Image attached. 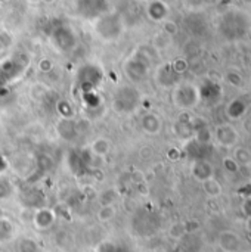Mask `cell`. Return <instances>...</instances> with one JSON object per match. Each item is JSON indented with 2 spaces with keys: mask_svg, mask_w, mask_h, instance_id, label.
Instances as JSON below:
<instances>
[{
  "mask_svg": "<svg viewBox=\"0 0 251 252\" xmlns=\"http://www.w3.org/2000/svg\"><path fill=\"white\" fill-rule=\"evenodd\" d=\"M114 216H115V208H114L112 205H104V207L99 210V213H98V219H99V221H102V223L112 220Z\"/></svg>",
  "mask_w": 251,
  "mask_h": 252,
  "instance_id": "obj_1",
  "label": "cell"
},
{
  "mask_svg": "<svg viewBox=\"0 0 251 252\" xmlns=\"http://www.w3.org/2000/svg\"><path fill=\"white\" fill-rule=\"evenodd\" d=\"M92 149H93V152L96 154V155H107L108 152H109V143H107L105 140H98V142H95L93 143V146H92Z\"/></svg>",
  "mask_w": 251,
  "mask_h": 252,
  "instance_id": "obj_2",
  "label": "cell"
}]
</instances>
